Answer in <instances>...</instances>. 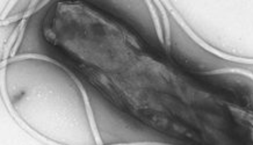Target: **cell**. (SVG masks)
I'll list each match as a JSON object with an SVG mask.
<instances>
[{"mask_svg":"<svg viewBox=\"0 0 253 145\" xmlns=\"http://www.w3.org/2000/svg\"><path fill=\"white\" fill-rule=\"evenodd\" d=\"M4 92L15 116L43 140L56 145H98L81 87L55 62L11 61L5 67Z\"/></svg>","mask_w":253,"mask_h":145,"instance_id":"cell-1","label":"cell"}]
</instances>
